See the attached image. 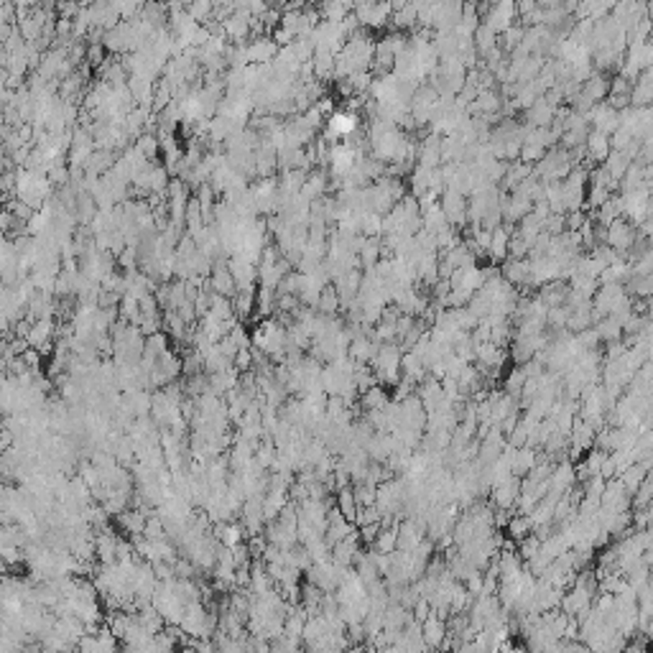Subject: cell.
Here are the masks:
<instances>
[{
    "instance_id": "cell-1",
    "label": "cell",
    "mask_w": 653,
    "mask_h": 653,
    "mask_svg": "<svg viewBox=\"0 0 653 653\" xmlns=\"http://www.w3.org/2000/svg\"><path fill=\"white\" fill-rule=\"evenodd\" d=\"M587 120H590L592 131H600V133H605V136H612L622 123V110L612 107L610 102H598V105L587 112Z\"/></svg>"
},
{
    "instance_id": "cell-2",
    "label": "cell",
    "mask_w": 653,
    "mask_h": 653,
    "mask_svg": "<svg viewBox=\"0 0 653 653\" xmlns=\"http://www.w3.org/2000/svg\"><path fill=\"white\" fill-rule=\"evenodd\" d=\"M393 16L391 0H357V21L370 28L386 26Z\"/></svg>"
},
{
    "instance_id": "cell-3",
    "label": "cell",
    "mask_w": 653,
    "mask_h": 653,
    "mask_svg": "<svg viewBox=\"0 0 653 653\" xmlns=\"http://www.w3.org/2000/svg\"><path fill=\"white\" fill-rule=\"evenodd\" d=\"M357 131H360V118H357L352 110H340V112H332L330 120H327L324 138H330V141H345V138H350Z\"/></svg>"
},
{
    "instance_id": "cell-4",
    "label": "cell",
    "mask_w": 653,
    "mask_h": 653,
    "mask_svg": "<svg viewBox=\"0 0 653 653\" xmlns=\"http://www.w3.org/2000/svg\"><path fill=\"white\" fill-rule=\"evenodd\" d=\"M608 245L617 253H625L635 245V227L628 222V220H612L608 225Z\"/></svg>"
},
{
    "instance_id": "cell-5",
    "label": "cell",
    "mask_w": 653,
    "mask_h": 653,
    "mask_svg": "<svg viewBox=\"0 0 653 653\" xmlns=\"http://www.w3.org/2000/svg\"><path fill=\"white\" fill-rule=\"evenodd\" d=\"M54 322L51 319H36V322L31 324V332L26 335V340H28V345L31 347H36L41 355H49L51 352V340H54Z\"/></svg>"
},
{
    "instance_id": "cell-6",
    "label": "cell",
    "mask_w": 653,
    "mask_h": 653,
    "mask_svg": "<svg viewBox=\"0 0 653 653\" xmlns=\"http://www.w3.org/2000/svg\"><path fill=\"white\" fill-rule=\"evenodd\" d=\"M554 115H556V105L546 100V95H541V97L529 107V112H526L531 128H549V125L554 123Z\"/></svg>"
},
{
    "instance_id": "cell-7",
    "label": "cell",
    "mask_w": 653,
    "mask_h": 653,
    "mask_svg": "<svg viewBox=\"0 0 653 653\" xmlns=\"http://www.w3.org/2000/svg\"><path fill=\"white\" fill-rule=\"evenodd\" d=\"M97 541V561L100 564H115L118 561V536L112 534V529H100V534L95 536Z\"/></svg>"
},
{
    "instance_id": "cell-8",
    "label": "cell",
    "mask_w": 653,
    "mask_h": 653,
    "mask_svg": "<svg viewBox=\"0 0 653 653\" xmlns=\"http://www.w3.org/2000/svg\"><path fill=\"white\" fill-rule=\"evenodd\" d=\"M585 151H587V158H590V161L605 163V158H608L610 151H612V141H610V136H605V133L592 131L585 144Z\"/></svg>"
},
{
    "instance_id": "cell-9",
    "label": "cell",
    "mask_w": 653,
    "mask_h": 653,
    "mask_svg": "<svg viewBox=\"0 0 653 653\" xmlns=\"http://www.w3.org/2000/svg\"><path fill=\"white\" fill-rule=\"evenodd\" d=\"M508 250H510V232L508 227H495L490 237V248H487V255L495 258V261H505L508 258Z\"/></svg>"
},
{
    "instance_id": "cell-10",
    "label": "cell",
    "mask_w": 653,
    "mask_h": 653,
    "mask_svg": "<svg viewBox=\"0 0 653 653\" xmlns=\"http://www.w3.org/2000/svg\"><path fill=\"white\" fill-rule=\"evenodd\" d=\"M337 508L342 510V516L347 518L350 523H355V518H357V510H360V503H357V498H355V487H342V490H337Z\"/></svg>"
},
{
    "instance_id": "cell-11",
    "label": "cell",
    "mask_w": 653,
    "mask_h": 653,
    "mask_svg": "<svg viewBox=\"0 0 653 653\" xmlns=\"http://www.w3.org/2000/svg\"><path fill=\"white\" fill-rule=\"evenodd\" d=\"M508 534H510V539H516V541H523L526 536L534 534V521H531V516L521 513V516L510 518V521H508Z\"/></svg>"
},
{
    "instance_id": "cell-12",
    "label": "cell",
    "mask_w": 653,
    "mask_h": 653,
    "mask_svg": "<svg viewBox=\"0 0 653 653\" xmlns=\"http://www.w3.org/2000/svg\"><path fill=\"white\" fill-rule=\"evenodd\" d=\"M255 309V296L253 291H237L235 296H232V311H235V317L243 322V319H248L250 314H253Z\"/></svg>"
},
{
    "instance_id": "cell-13",
    "label": "cell",
    "mask_w": 653,
    "mask_h": 653,
    "mask_svg": "<svg viewBox=\"0 0 653 653\" xmlns=\"http://www.w3.org/2000/svg\"><path fill=\"white\" fill-rule=\"evenodd\" d=\"M340 306H342V299H340V293H337V288L324 286L322 296H319L317 309L322 311V314H335V311L340 309Z\"/></svg>"
},
{
    "instance_id": "cell-14",
    "label": "cell",
    "mask_w": 653,
    "mask_h": 653,
    "mask_svg": "<svg viewBox=\"0 0 653 653\" xmlns=\"http://www.w3.org/2000/svg\"><path fill=\"white\" fill-rule=\"evenodd\" d=\"M146 350L149 352H153V355H163L168 350V337H166V332H156V335H149L146 337Z\"/></svg>"
},
{
    "instance_id": "cell-15",
    "label": "cell",
    "mask_w": 653,
    "mask_h": 653,
    "mask_svg": "<svg viewBox=\"0 0 653 653\" xmlns=\"http://www.w3.org/2000/svg\"><path fill=\"white\" fill-rule=\"evenodd\" d=\"M235 367L240 370V373H248L250 367H253V350H250V347H240V350H237Z\"/></svg>"
},
{
    "instance_id": "cell-16",
    "label": "cell",
    "mask_w": 653,
    "mask_h": 653,
    "mask_svg": "<svg viewBox=\"0 0 653 653\" xmlns=\"http://www.w3.org/2000/svg\"><path fill=\"white\" fill-rule=\"evenodd\" d=\"M311 3H317V0H311Z\"/></svg>"
}]
</instances>
